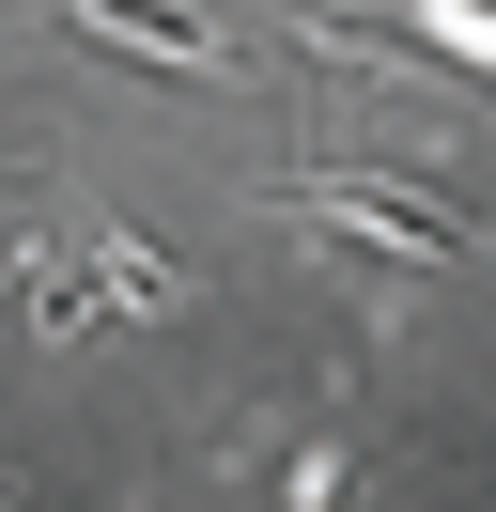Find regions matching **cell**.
Instances as JSON below:
<instances>
[{
    "mask_svg": "<svg viewBox=\"0 0 496 512\" xmlns=\"http://www.w3.org/2000/svg\"><path fill=\"white\" fill-rule=\"evenodd\" d=\"M279 218H295V233H341V249H388V264H465V249H481L465 218H434V202L388 187V171H295Z\"/></svg>",
    "mask_w": 496,
    "mask_h": 512,
    "instance_id": "1",
    "label": "cell"
},
{
    "mask_svg": "<svg viewBox=\"0 0 496 512\" xmlns=\"http://www.w3.org/2000/svg\"><path fill=\"white\" fill-rule=\"evenodd\" d=\"M93 47H124V63H155V78H233V32H217L202 0H62Z\"/></svg>",
    "mask_w": 496,
    "mask_h": 512,
    "instance_id": "2",
    "label": "cell"
},
{
    "mask_svg": "<svg viewBox=\"0 0 496 512\" xmlns=\"http://www.w3.org/2000/svg\"><path fill=\"white\" fill-rule=\"evenodd\" d=\"M78 280H93V311H140V326L186 311V264L155 249V233H78Z\"/></svg>",
    "mask_w": 496,
    "mask_h": 512,
    "instance_id": "3",
    "label": "cell"
},
{
    "mask_svg": "<svg viewBox=\"0 0 496 512\" xmlns=\"http://www.w3.org/2000/svg\"><path fill=\"white\" fill-rule=\"evenodd\" d=\"M403 32L434 47V63H465V78H496V0H388Z\"/></svg>",
    "mask_w": 496,
    "mask_h": 512,
    "instance_id": "4",
    "label": "cell"
},
{
    "mask_svg": "<svg viewBox=\"0 0 496 512\" xmlns=\"http://www.w3.org/2000/svg\"><path fill=\"white\" fill-rule=\"evenodd\" d=\"M16 280H31V249H0V295H16Z\"/></svg>",
    "mask_w": 496,
    "mask_h": 512,
    "instance_id": "5",
    "label": "cell"
}]
</instances>
